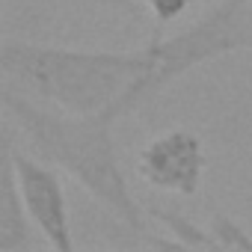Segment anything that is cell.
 Wrapping results in <instances>:
<instances>
[{
  "label": "cell",
  "mask_w": 252,
  "mask_h": 252,
  "mask_svg": "<svg viewBox=\"0 0 252 252\" xmlns=\"http://www.w3.org/2000/svg\"><path fill=\"white\" fill-rule=\"evenodd\" d=\"M155 63L149 42L140 51H83L24 39H3L0 45L6 80L77 116L113 110L122 119L137 110L143 104L140 86L155 71Z\"/></svg>",
  "instance_id": "obj_1"
},
{
  "label": "cell",
  "mask_w": 252,
  "mask_h": 252,
  "mask_svg": "<svg viewBox=\"0 0 252 252\" xmlns=\"http://www.w3.org/2000/svg\"><path fill=\"white\" fill-rule=\"evenodd\" d=\"M0 98H3L6 113L18 122V128L27 134L30 146L42 160L68 172L119 222H125L146 243L152 240L146 228L143 205L134 199L128 178L122 172L119 146L113 137V125L119 116L113 110L86 113V116L48 110L30 101L24 92H15L12 86H3Z\"/></svg>",
  "instance_id": "obj_2"
},
{
  "label": "cell",
  "mask_w": 252,
  "mask_h": 252,
  "mask_svg": "<svg viewBox=\"0 0 252 252\" xmlns=\"http://www.w3.org/2000/svg\"><path fill=\"white\" fill-rule=\"evenodd\" d=\"M149 45L155 48L158 63H155V71L149 74V80L140 86V101L166 89L169 83H175L178 77H184L190 68H196L202 63L220 60L234 51H252L249 3H243V0H217L187 30H181L169 39L155 33L149 39Z\"/></svg>",
  "instance_id": "obj_3"
},
{
  "label": "cell",
  "mask_w": 252,
  "mask_h": 252,
  "mask_svg": "<svg viewBox=\"0 0 252 252\" xmlns=\"http://www.w3.org/2000/svg\"><path fill=\"white\" fill-rule=\"evenodd\" d=\"M3 152L9 155V160L15 166L24 205H27V211L33 217V225L39 228L42 240L57 252H74L68 199H65V187H63L60 172L54 169V163L27 158L21 149L12 146L9 137H3Z\"/></svg>",
  "instance_id": "obj_4"
},
{
  "label": "cell",
  "mask_w": 252,
  "mask_h": 252,
  "mask_svg": "<svg viewBox=\"0 0 252 252\" xmlns=\"http://www.w3.org/2000/svg\"><path fill=\"white\" fill-rule=\"evenodd\" d=\"M137 172L146 184H152L158 190L193 196L202 187V175H205L202 140L184 128L158 134L155 140H149L143 146Z\"/></svg>",
  "instance_id": "obj_5"
},
{
  "label": "cell",
  "mask_w": 252,
  "mask_h": 252,
  "mask_svg": "<svg viewBox=\"0 0 252 252\" xmlns=\"http://www.w3.org/2000/svg\"><path fill=\"white\" fill-rule=\"evenodd\" d=\"M0 252H21V249H36L39 243L30 234V211L24 205L21 187L15 166L9 155H0Z\"/></svg>",
  "instance_id": "obj_6"
},
{
  "label": "cell",
  "mask_w": 252,
  "mask_h": 252,
  "mask_svg": "<svg viewBox=\"0 0 252 252\" xmlns=\"http://www.w3.org/2000/svg\"><path fill=\"white\" fill-rule=\"evenodd\" d=\"M146 214L155 217V220L163 225V231H166L181 249H220V243H217V237L211 234V228L196 225V222H193L190 217H184L181 211L160 208V205L149 202V205H146Z\"/></svg>",
  "instance_id": "obj_7"
},
{
  "label": "cell",
  "mask_w": 252,
  "mask_h": 252,
  "mask_svg": "<svg viewBox=\"0 0 252 252\" xmlns=\"http://www.w3.org/2000/svg\"><path fill=\"white\" fill-rule=\"evenodd\" d=\"M208 228H211V234L217 237L220 249L252 252V237H249V234H246V228H243L237 220H231L228 214L214 211V214H211V220H208Z\"/></svg>",
  "instance_id": "obj_8"
},
{
  "label": "cell",
  "mask_w": 252,
  "mask_h": 252,
  "mask_svg": "<svg viewBox=\"0 0 252 252\" xmlns=\"http://www.w3.org/2000/svg\"><path fill=\"white\" fill-rule=\"evenodd\" d=\"M196 0H143V6L149 15H155L158 24H169L175 18H181Z\"/></svg>",
  "instance_id": "obj_9"
},
{
  "label": "cell",
  "mask_w": 252,
  "mask_h": 252,
  "mask_svg": "<svg viewBox=\"0 0 252 252\" xmlns=\"http://www.w3.org/2000/svg\"><path fill=\"white\" fill-rule=\"evenodd\" d=\"M92 3L110 9V12H119V15H128L134 21H140L146 15V6H143V0H92Z\"/></svg>",
  "instance_id": "obj_10"
},
{
  "label": "cell",
  "mask_w": 252,
  "mask_h": 252,
  "mask_svg": "<svg viewBox=\"0 0 252 252\" xmlns=\"http://www.w3.org/2000/svg\"><path fill=\"white\" fill-rule=\"evenodd\" d=\"M243 3H249V0H243Z\"/></svg>",
  "instance_id": "obj_11"
}]
</instances>
